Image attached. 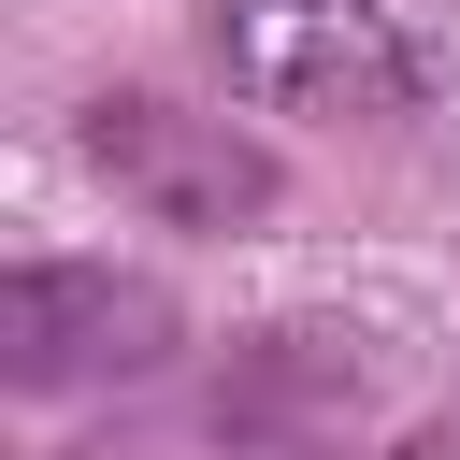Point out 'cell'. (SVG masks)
<instances>
[{"mask_svg":"<svg viewBox=\"0 0 460 460\" xmlns=\"http://www.w3.org/2000/svg\"><path fill=\"white\" fill-rule=\"evenodd\" d=\"M72 144H86V172H101L129 216H158V230H259V216L288 201V172H273L259 129H230V115H201V101H158V86H101Z\"/></svg>","mask_w":460,"mask_h":460,"instance_id":"2","label":"cell"},{"mask_svg":"<svg viewBox=\"0 0 460 460\" xmlns=\"http://www.w3.org/2000/svg\"><path fill=\"white\" fill-rule=\"evenodd\" d=\"M172 359V302L115 259H14L0 273V374L14 388H101V374H158Z\"/></svg>","mask_w":460,"mask_h":460,"instance_id":"3","label":"cell"},{"mask_svg":"<svg viewBox=\"0 0 460 460\" xmlns=\"http://www.w3.org/2000/svg\"><path fill=\"white\" fill-rule=\"evenodd\" d=\"M359 417H374V345L316 331V316L302 331H244L230 374H216V402H201V431L230 460H331Z\"/></svg>","mask_w":460,"mask_h":460,"instance_id":"4","label":"cell"},{"mask_svg":"<svg viewBox=\"0 0 460 460\" xmlns=\"http://www.w3.org/2000/svg\"><path fill=\"white\" fill-rule=\"evenodd\" d=\"M201 58L259 115H331V129H402L460 101V58L402 0H201Z\"/></svg>","mask_w":460,"mask_h":460,"instance_id":"1","label":"cell"},{"mask_svg":"<svg viewBox=\"0 0 460 460\" xmlns=\"http://www.w3.org/2000/svg\"><path fill=\"white\" fill-rule=\"evenodd\" d=\"M402 460H460V417H417V431H402Z\"/></svg>","mask_w":460,"mask_h":460,"instance_id":"5","label":"cell"}]
</instances>
